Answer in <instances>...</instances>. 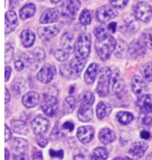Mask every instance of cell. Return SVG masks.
I'll list each match as a JSON object with an SVG mask.
<instances>
[{
	"label": "cell",
	"instance_id": "obj_1",
	"mask_svg": "<svg viewBox=\"0 0 152 160\" xmlns=\"http://www.w3.org/2000/svg\"><path fill=\"white\" fill-rule=\"evenodd\" d=\"M94 32L97 37L95 48L98 56L103 60L109 59L115 50L117 42L111 34L107 33L103 26L97 27Z\"/></svg>",
	"mask_w": 152,
	"mask_h": 160
},
{
	"label": "cell",
	"instance_id": "obj_2",
	"mask_svg": "<svg viewBox=\"0 0 152 160\" xmlns=\"http://www.w3.org/2000/svg\"><path fill=\"white\" fill-rule=\"evenodd\" d=\"M57 94V89L53 86L48 88L44 93L43 101L41 104V108L44 113L48 117H52L55 116L59 109Z\"/></svg>",
	"mask_w": 152,
	"mask_h": 160
},
{
	"label": "cell",
	"instance_id": "obj_3",
	"mask_svg": "<svg viewBox=\"0 0 152 160\" xmlns=\"http://www.w3.org/2000/svg\"><path fill=\"white\" fill-rule=\"evenodd\" d=\"M91 39L89 33H81L76 42V57L80 59H86L91 51Z\"/></svg>",
	"mask_w": 152,
	"mask_h": 160
},
{
	"label": "cell",
	"instance_id": "obj_4",
	"mask_svg": "<svg viewBox=\"0 0 152 160\" xmlns=\"http://www.w3.org/2000/svg\"><path fill=\"white\" fill-rule=\"evenodd\" d=\"M111 74V70L107 67L103 68L99 71V82L97 87V92L99 97H105L109 94Z\"/></svg>",
	"mask_w": 152,
	"mask_h": 160
},
{
	"label": "cell",
	"instance_id": "obj_5",
	"mask_svg": "<svg viewBox=\"0 0 152 160\" xmlns=\"http://www.w3.org/2000/svg\"><path fill=\"white\" fill-rule=\"evenodd\" d=\"M62 28H63V25L61 24H56V25L47 26V27H39L38 28L37 33L41 39H43V41H48L55 37L61 31Z\"/></svg>",
	"mask_w": 152,
	"mask_h": 160
},
{
	"label": "cell",
	"instance_id": "obj_6",
	"mask_svg": "<svg viewBox=\"0 0 152 160\" xmlns=\"http://www.w3.org/2000/svg\"><path fill=\"white\" fill-rule=\"evenodd\" d=\"M134 11L136 17L144 22H148L151 19L152 9L149 4L147 2H139L137 4Z\"/></svg>",
	"mask_w": 152,
	"mask_h": 160
},
{
	"label": "cell",
	"instance_id": "obj_7",
	"mask_svg": "<svg viewBox=\"0 0 152 160\" xmlns=\"http://www.w3.org/2000/svg\"><path fill=\"white\" fill-rule=\"evenodd\" d=\"M118 12L110 6L105 5L99 8L97 11V19L100 22H107L117 17Z\"/></svg>",
	"mask_w": 152,
	"mask_h": 160
},
{
	"label": "cell",
	"instance_id": "obj_8",
	"mask_svg": "<svg viewBox=\"0 0 152 160\" xmlns=\"http://www.w3.org/2000/svg\"><path fill=\"white\" fill-rule=\"evenodd\" d=\"M111 85L112 91L117 95H120L125 90V82L120 72L115 70L111 74Z\"/></svg>",
	"mask_w": 152,
	"mask_h": 160
},
{
	"label": "cell",
	"instance_id": "obj_9",
	"mask_svg": "<svg viewBox=\"0 0 152 160\" xmlns=\"http://www.w3.org/2000/svg\"><path fill=\"white\" fill-rule=\"evenodd\" d=\"M56 72L57 71H56V68L54 66L49 65V64H46L38 73L37 78L41 82L48 84L54 77Z\"/></svg>",
	"mask_w": 152,
	"mask_h": 160
},
{
	"label": "cell",
	"instance_id": "obj_10",
	"mask_svg": "<svg viewBox=\"0 0 152 160\" xmlns=\"http://www.w3.org/2000/svg\"><path fill=\"white\" fill-rule=\"evenodd\" d=\"M149 145L143 141L135 142L131 145L129 150V153L135 159H140L147 151Z\"/></svg>",
	"mask_w": 152,
	"mask_h": 160
},
{
	"label": "cell",
	"instance_id": "obj_11",
	"mask_svg": "<svg viewBox=\"0 0 152 160\" xmlns=\"http://www.w3.org/2000/svg\"><path fill=\"white\" fill-rule=\"evenodd\" d=\"M48 126L49 121L42 116H38L32 122V128L37 135H43L48 128Z\"/></svg>",
	"mask_w": 152,
	"mask_h": 160
},
{
	"label": "cell",
	"instance_id": "obj_12",
	"mask_svg": "<svg viewBox=\"0 0 152 160\" xmlns=\"http://www.w3.org/2000/svg\"><path fill=\"white\" fill-rule=\"evenodd\" d=\"M60 44L62 48L64 51H65L68 53H72L75 51L76 48V43L74 37L72 33H69V32H66L62 36Z\"/></svg>",
	"mask_w": 152,
	"mask_h": 160
},
{
	"label": "cell",
	"instance_id": "obj_13",
	"mask_svg": "<svg viewBox=\"0 0 152 160\" xmlns=\"http://www.w3.org/2000/svg\"><path fill=\"white\" fill-rule=\"evenodd\" d=\"M11 147L13 155L25 154L28 149V142L22 138H15L12 140Z\"/></svg>",
	"mask_w": 152,
	"mask_h": 160
},
{
	"label": "cell",
	"instance_id": "obj_14",
	"mask_svg": "<svg viewBox=\"0 0 152 160\" xmlns=\"http://www.w3.org/2000/svg\"><path fill=\"white\" fill-rule=\"evenodd\" d=\"M94 135V130L91 126H83L77 130V137L83 143H88L91 141Z\"/></svg>",
	"mask_w": 152,
	"mask_h": 160
},
{
	"label": "cell",
	"instance_id": "obj_15",
	"mask_svg": "<svg viewBox=\"0 0 152 160\" xmlns=\"http://www.w3.org/2000/svg\"><path fill=\"white\" fill-rule=\"evenodd\" d=\"M137 105L139 110L143 113H152V95H143L139 97Z\"/></svg>",
	"mask_w": 152,
	"mask_h": 160
},
{
	"label": "cell",
	"instance_id": "obj_16",
	"mask_svg": "<svg viewBox=\"0 0 152 160\" xmlns=\"http://www.w3.org/2000/svg\"><path fill=\"white\" fill-rule=\"evenodd\" d=\"M79 0H67L65 6V13L70 19H74L80 8Z\"/></svg>",
	"mask_w": 152,
	"mask_h": 160
},
{
	"label": "cell",
	"instance_id": "obj_17",
	"mask_svg": "<svg viewBox=\"0 0 152 160\" xmlns=\"http://www.w3.org/2000/svg\"><path fill=\"white\" fill-rule=\"evenodd\" d=\"M77 116L79 119L84 122L91 121L94 116L92 105L89 104H81L80 108L78 111Z\"/></svg>",
	"mask_w": 152,
	"mask_h": 160
},
{
	"label": "cell",
	"instance_id": "obj_18",
	"mask_svg": "<svg viewBox=\"0 0 152 160\" xmlns=\"http://www.w3.org/2000/svg\"><path fill=\"white\" fill-rule=\"evenodd\" d=\"M18 25V19L13 11H9L5 14V34L13 31Z\"/></svg>",
	"mask_w": 152,
	"mask_h": 160
},
{
	"label": "cell",
	"instance_id": "obj_19",
	"mask_svg": "<svg viewBox=\"0 0 152 160\" xmlns=\"http://www.w3.org/2000/svg\"><path fill=\"white\" fill-rule=\"evenodd\" d=\"M132 91L136 95L140 97L146 90V84L139 76H134L131 81Z\"/></svg>",
	"mask_w": 152,
	"mask_h": 160
},
{
	"label": "cell",
	"instance_id": "obj_20",
	"mask_svg": "<svg viewBox=\"0 0 152 160\" xmlns=\"http://www.w3.org/2000/svg\"><path fill=\"white\" fill-rule=\"evenodd\" d=\"M129 53L131 57L137 58L139 56H143L146 53V50L143 44L139 40H134L129 46Z\"/></svg>",
	"mask_w": 152,
	"mask_h": 160
},
{
	"label": "cell",
	"instance_id": "obj_21",
	"mask_svg": "<svg viewBox=\"0 0 152 160\" xmlns=\"http://www.w3.org/2000/svg\"><path fill=\"white\" fill-rule=\"evenodd\" d=\"M123 19L126 28L131 33H135L139 29V24L136 16L131 13H126L123 16Z\"/></svg>",
	"mask_w": 152,
	"mask_h": 160
},
{
	"label": "cell",
	"instance_id": "obj_22",
	"mask_svg": "<svg viewBox=\"0 0 152 160\" xmlns=\"http://www.w3.org/2000/svg\"><path fill=\"white\" fill-rule=\"evenodd\" d=\"M59 17V12L56 8H49L44 12L40 18V22L47 24L54 22Z\"/></svg>",
	"mask_w": 152,
	"mask_h": 160
},
{
	"label": "cell",
	"instance_id": "obj_23",
	"mask_svg": "<svg viewBox=\"0 0 152 160\" xmlns=\"http://www.w3.org/2000/svg\"><path fill=\"white\" fill-rule=\"evenodd\" d=\"M39 101V95L37 92L31 91L24 95L23 98V104L28 108L35 107Z\"/></svg>",
	"mask_w": 152,
	"mask_h": 160
},
{
	"label": "cell",
	"instance_id": "obj_24",
	"mask_svg": "<svg viewBox=\"0 0 152 160\" xmlns=\"http://www.w3.org/2000/svg\"><path fill=\"white\" fill-rule=\"evenodd\" d=\"M116 138L115 133L111 129L103 128L102 129L99 133V139L102 143L108 145L114 141Z\"/></svg>",
	"mask_w": 152,
	"mask_h": 160
},
{
	"label": "cell",
	"instance_id": "obj_25",
	"mask_svg": "<svg viewBox=\"0 0 152 160\" xmlns=\"http://www.w3.org/2000/svg\"><path fill=\"white\" fill-rule=\"evenodd\" d=\"M11 124L13 131L21 135H26L28 133V128L24 121L13 119L11 122Z\"/></svg>",
	"mask_w": 152,
	"mask_h": 160
},
{
	"label": "cell",
	"instance_id": "obj_26",
	"mask_svg": "<svg viewBox=\"0 0 152 160\" xmlns=\"http://www.w3.org/2000/svg\"><path fill=\"white\" fill-rule=\"evenodd\" d=\"M98 70V65L95 63H92L88 68L87 71H85V75H84V79H85V82L89 85H91L94 82L96 77H97Z\"/></svg>",
	"mask_w": 152,
	"mask_h": 160
},
{
	"label": "cell",
	"instance_id": "obj_27",
	"mask_svg": "<svg viewBox=\"0 0 152 160\" xmlns=\"http://www.w3.org/2000/svg\"><path fill=\"white\" fill-rule=\"evenodd\" d=\"M85 64H86V61L83 59H80V58L75 57L71 60L70 62V66H71L72 71H73V73L75 76H79L83 71V70L85 68Z\"/></svg>",
	"mask_w": 152,
	"mask_h": 160
},
{
	"label": "cell",
	"instance_id": "obj_28",
	"mask_svg": "<svg viewBox=\"0 0 152 160\" xmlns=\"http://www.w3.org/2000/svg\"><path fill=\"white\" fill-rule=\"evenodd\" d=\"M112 111L111 105L109 103L100 102L97 106V116L99 119L109 116Z\"/></svg>",
	"mask_w": 152,
	"mask_h": 160
},
{
	"label": "cell",
	"instance_id": "obj_29",
	"mask_svg": "<svg viewBox=\"0 0 152 160\" xmlns=\"http://www.w3.org/2000/svg\"><path fill=\"white\" fill-rule=\"evenodd\" d=\"M129 51V47L123 39H118L116 43L115 56L118 58H124L126 57L127 53Z\"/></svg>",
	"mask_w": 152,
	"mask_h": 160
},
{
	"label": "cell",
	"instance_id": "obj_30",
	"mask_svg": "<svg viewBox=\"0 0 152 160\" xmlns=\"http://www.w3.org/2000/svg\"><path fill=\"white\" fill-rule=\"evenodd\" d=\"M21 40L25 48H30L33 45L35 41V35L31 30H25L21 33Z\"/></svg>",
	"mask_w": 152,
	"mask_h": 160
},
{
	"label": "cell",
	"instance_id": "obj_31",
	"mask_svg": "<svg viewBox=\"0 0 152 160\" xmlns=\"http://www.w3.org/2000/svg\"><path fill=\"white\" fill-rule=\"evenodd\" d=\"M36 12V6L32 3H29L25 5L24 7L20 10L19 12V16L22 19H27L28 18L31 17Z\"/></svg>",
	"mask_w": 152,
	"mask_h": 160
},
{
	"label": "cell",
	"instance_id": "obj_32",
	"mask_svg": "<svg viewBox=\"0 0 152 160\" xmlns=\"http://www.w3.org/2000/svg\"><path fill=\"white\" fill-rule=\"evenodd\" d=\"M109 157L108 152L104 148H97L91 156V160H106Z\"/></svg>",
	"mask_w": 152,
	"mask_h": 160
},
{
	"label": "cell",
	"instance_id": "obj_33",
	"mask_svg": "<svg viewBox=\"0 0 152 160\" xmlns=\"http://www.w3.org/2000/svg\"><path fill=\"white\" fill-rule=\"evenodd\" d=\"M117 119L123 125H128L134 119V116L129 112L120 111L117 114Z\"/></svg>",
	"mask_w": 152,
	"mask_h": 160
},
{
	"label": "cell",
	"instance_id": "obj_34",
	"mask_svg": "<svg viewBox=\"0 0 152 160\" xmlns=\"http://www.w3.org/2000/svg\"><path fill=\"white\" fill-rule=\"evenodd\" d=\"M74 108H75L74 97H72V96L68 97L65 99V101H64V103H63L64 111H65L66 113H71L73 112V110H74Z\"/></svg>",
	"mask_w": 152,
	"mask_h": 160
},
{
	"label": "cell",
	"instance_id": "obj_35",
	"mask_svg": "<svg viewBox=\"0 0 152 160\" xmlns=\"http://www.w3.org/2000/svg\"><path fill=\"white\" fill-rule=\"evenodd\" d=\"M79 99H80L81 104H89L91 105H93L95 101L94 95L89 91H84L83 93H82Z\"/></svg>",
	"mask_w": 152,
	"mask_h": 160
},
{
	"label": "cell",
	"instance_id": "obj_36",
	"mask_svg": "<svg viewBox=\"0 0 152 160\" xmlns=\"http://www.w3.org/2000/svg\"><path fill=\"white\" fill-rule=\"evenodd\" d=\"M143 42L149 49L152 50V30H146L142 35Z\"/></svg>",
	"mask_w": 152,
	"mask_h": 160
},
{
	"label": "cell",
	"instance_id": "obj_37",
	"mask_svg": "<svg viewBox=\"0 0 152 160\" xmlns=\"http://www.w3.org/2000/svg\"><path fill=\"white\" fill-rule=\"evenodd\" d=\"M141 73L145 79L148 81H152V62L144 65L141 68Z\"/></svg>",
	"mask_w": 152,
	"mask_h": 160
},
{
	"label": "cell",
	"instance_id": "obj_38",
	"mask_svg": "<svg viewBox=\"0 0 152 160\" xmlns=\"http://www.w3.org/2000/svg\"><path fill=\"white\" fill-rule=\"evenodd\" d=\"M79 22H80L83 25H88L91 23V15L89 10L84 9L83 11H82L80 17H79Z\"/></svg>",
	"mask_w": 152,
	"mask_h": 160
},
{
	"label": "cell",
	"instance_id": "obj_39",
	"mask_svg": "<svg viewBox=\"0 0 152 160\" xmlns=\"http://www.w3.org/2000/svg\"><path fill=\"white\" fill-rule=\"evenodd\" d=\"M32 54H33V57H34L35 60L37 62H43L45 59V53L43 49L40 48H36L32 51Z\"/></svg>",
	"mask_w": 152,
	"mask_h": 160
},
{
	"label": "cell",
	"instance_id": "obj_40",
	"mask_svg": "<svg viewBox=\"0 0 152 160\" xmlns=\"http://www.w3.org/2000/svg\"><path fill=\"white\" fill-rule=\"evenodd\" d=\"M60 72L61 74L66 78H71L73 76H74L71 66L68 64H63L60 66Z\"/></svg>",
	"mask_w": 152,
	"mask_h": 160
},
{
	"label": "cell",
	"instance_id": "obj_41",
	"mask_svg": "<svg viewBox=\"0 0 152 160\" xmlns=\"http://www.w3.org/2000/svg\"><path fill=\"white\" fill-rule=\"evenodd\" d=\"M13 55V48L9 44L5 45V64H8L11 61Z\"/></svg>",
	"mask_w": 152,
	"mask_h": 160
},
{
	"label": "cell",
	"instance_id": "obj_42",
	"mask_svg": "<svg viewBox=\"0 0 152 160\" xmlns=\"http://www.w3.org/2000/svg\"><path fill=\"white\" fill-rule=\"evenodd\" d=\"M62 133L59 130V127H58V123H56V125L53 128V130H52V132L50 135V139H51L52 141H56V140L59 139V138L61 137Z\"/></svg>",
	"mask_w": 152,
	"mask_h": 160
},
{
	"label": "cell",
	"instance_id": "obj_43",
	"mask_svg": "<svg viewBox=\"0 0 152 160\" xmlns=\"http://www.w3.org/2000/svg\"><path fill=\"white\" fill-rule=\"evenodd\" d=\"M54 56L55 58L57 60H59V61L60 62H63L68 59V53L65 51H64V50L59 49L55 51Z\"/></svg>",
	"mask_w": 152,
	"mask_h": 160
},
{
	"label": "cell",
	"instance_id": "obj_44",
	"mask_svg": "<svg viewBox=\"0 0 152 160\" xmlns=\"http://www.w3.org/2000/svg\"><path fill=\"white\" fill-rule=\"evenodd\" d=\"M129 0H109V2L112 6L117 8H123L127 5Z\"/></svg>",
	"mask_w": 152,
	"mask_h": 160
},
{
	"label": "cell",
	"instance_id": "obj_45",
	"mask_svg": "<svg viewBox=\"0 0 152 160\" xmlns=\"http://www.w3.org/2000/svg\"><path fill=\"white\" fill-rule=\"evenodd\" d=\"M37 142L38 145L40 146L41 148H45L48 145V140L47 138L43 135H38Z\"/></svg>",
	"mask_w": 152,
	"mask_h": 160
},
{
	"label": "cell",
	"instance_id": "obj_46",
	"mask_svg": "<svg viewBox=\"0 0 152 160\" xmlns=\"http://www.w3.org/2000/svg\"><path fill=\"white\" fill-rule=\"evenodd\" d=\"M50 155L51 157L53 158H59V159H63L64 156V152L63 150H59V151H55V150L51 149L49 151Z\"/></svg>",
	"mask_w": 152,
	"mask_h": 160
},
{
	"label": "cell",
	"instance_id": "obj_47",
	"mask_svg": "<svg viewBox=\"0 0 152 160\" xmlns=\"http://www.w3.org/2000/svg\"><path fill=\"white\" fill-rule=\"evenodd\" d=\"M142 122H143L144 127L147 128H150L152 125V118L150 116H145V117H143V120H142Z\"/></svg>",
	"mask_w": 152,
	"mask_h": 160
},
{
	"label": "cell",
	"instance_id": "obj_48",
	"mask_svg": "<svg viewBox=\"0 0 152 160\" xmlns=\"http://www.w3.org/2000/svg\"><path fill=\"white\" fill-rule=\"evenodd\" d=\"M32 158L33 160H43V153L40 151H38L37 149H34L32 153Z\"/></svg>",
	"mask_w": 152,
	"mask_h": 160
},
{
	"label": "cell",
	"instance_id": "obj_49",
	"mask_svg": "<svg viewBox=\"0 0 152 160\" xmlns=\"http://www.w3.org/2000/svg\"><path fill=\"white\" fill-rule=\"evenodd\" d=\"M63 128L68 130L69 131H72L74 128V125L71 121H67L63 124Z\"/></svg>",
	"mask_w": 152,
	"mask_h": 160
},
{
	"label": "cell",
	"instance_id": "obj_50",
	"mask_svg": "<svg viewBox=\"0 0 152 160\" xmlns=\"http://www.w3.org/2000/svg\"><path fill=\"white\" fill-rule=\"evenodd\" d=\"M25 68V64L22 60H17L15 62V68L17 70V71H20L24 69Z\"/></svg>",
	"mask_w": 152,
	"mask_h": 160
},
{
	"label": "cell",
	"instance_id": "obj_51",
	"mask_svg": "<svg viewBox=\"0 0 152 160\" xmlns=\"http://www.w3.org/2000/svg\"><path fill=\"white\" fill-rule=\"evenodd\" d=\"M5 142H8L11 138L12 133H11V130H10V128H8V126L6 125V124H5Z\"/></svg>",
	"mask_w": 152,
	"mask_h": 160
},
{
	"label": "cell",
	"instance_id": "obj_52",
	"mask_svg": "<svg viewBox=\"0 0 152 160\" xmlns=\"http://www.w3.org/2000/svg\"><path fill=\"white\" fill-rule=\"evenodd\" d=\"M13 160H28V158L26 153H25V154L13 155Z\"/></svg>",
	"mask_w": 152,
	"mask_h": 160
},
{
	"label": "cell",
	"instance_id": "obj_53",
	"mask_svg": "<svg viewBox=\"0 0 152 160\" xmlns=\"http://www.w3.org/2000/svg\"><path fill=\"white\" fill-rule=\"evenodd\" d=\"M140 137L143 138V139H149L151 137V133L149 131H143L140 133Z\"/></svg>",
	"mask_w": 152,
	"mask_h": 160
},
{
	"label": "cell",
	"instance_id": "obj_54",
	"mask_svg": "<svg viewBox=\"0 0 152 160\" xmlns=\"http://www.w3.org/2000/svg\"><path fill=\"white\" fill-rule=\"evenodd\" d=\"M108 29L109 30L111 33H115L116 29H117V23L116 22H111L108 25Z\"/></svg>",
	"mask_w": 152,
	"mask_h": 160
},
{
	"label": "cell",
	"instance_id": "obj_55",
	"mask_svg": "<svg viewBox=\"0 0 152 160\" xmlns=\"http://www.w3.org/2000/svg\"><path fill=\"white\" fill-rule=\"evenodd\" d=\"M12 70L10 67H6L5 68V82L8 81L10 76H11Z\"/></svg>",
	"mask_w": 152,
	"mask_h": 160
},
{
	"label": "cell",
	"instance_id": "obj_56",
	"mask_svg": "<svg viewBox=\"0 0 152 160\" xmlns=\"http://www.w3.org/2000/svg\"><path fill=\"white\" fill-rule=\"evenodd\" d=\"M85 156L81 153H77V154H74V156H73V159L74 160H85Z\"/></svg>",
	"mask_w": 152,
	"mask_h": 160
},
{
	"label": "cell",
	"instance_id": "obj_57",
	"mask_svg": "<svg viewBox=\"0 0 152 160\" xmlns=\"http://www.w3.org/2000/svg\"><path fill=\"white\" fill-rule=\"evenodd\" d=\"M10 98H11V95H10V93L8 91V89L5 88V104L8 103L9 102Z\"/></svg>",
	"mask_w": 152,
	"mask_h": 160
},
{
	"label": "cell",
	"instance_id": "obj_58",
	"mask_svg": "<svg viewBox=\"0 0 152 160\" xmlns=\"http://www.w3.org/2000/svg\"><path fill=\"white\" fill-rule=\"evenodd\" d=\"M5 160H8V159H9V157H10L8 150L5 148Z\"/></svg>",
	"mask_w": 152,
	"mask_h": 160
},
{
	"label": "cell",
	"instance_id": "obj_59",
	"mask_svg": "<svg viewBox=\"0 0 152 160\" xmlns=\"http://www.w3.org/2000/svg\"><path fill=\"white\" fill-rule=\"evenodd\" d=\"M60 1H62V0H51V2L53 4H57V3H59Z\"/></svg>",
	"mask_w": 152,
	"mask_h": 160
},
{
	"label": "cell",
	"instance_id": "obj_60",
	"mask_svg": "<svg viewBox=\"0 0 152 160\" xmlns=\"http://www.w3.org/2000/svg\"><path fill=\"white\" fill-rule=\"evenodd\" d=\"M123 159L124 160H133L132 159H131V158H129V157H125Z\"/></svg>",
	"mask_w": 152,
	"mask_h": 160
},
{
	"label": "cell",
	"instance_id": "obj_61",
	"mask_svg": "<svg viewBox=\"0 0 152 160\" xmlns=\"http://www.w3.org/2000/svg\"><path fill=\"white\" fill-rule=\"evenodd\" d=\"M113 160H124V159H122V158H120V157H117V158H115V159Z\"/></svg>",
	"mask_w": 152,
	"mask_h": 160
},
{
	"label": "cell",
	"instance_id": "obj_62",
	"mask_svg": "<svg viewBox=\"0 0 152 160\" xmlns=\"http://www.w3.org/2000/svg\"><path fill=\"white\" fill-rule=\"evenodd\" d=\"M38 1H39V2H43V1H45V0H38Z\"/></svg>",
	"mask_w": 152,
	"mask_h": 160
}]
</instances>
